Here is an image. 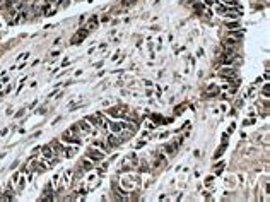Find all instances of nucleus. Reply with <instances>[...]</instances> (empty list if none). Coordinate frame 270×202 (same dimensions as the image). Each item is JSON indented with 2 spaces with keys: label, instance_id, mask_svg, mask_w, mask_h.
Here are the masks:
<instances>
[{
  "label": "nucleus",
  "instance_id": "1",
  "mask_svg": "<svg viewBox=\"0 0 270 202\" xmlns=\"http://www.w3.org/2000/svg\"><path fill=\"white\" fill-rule=\"evenodd\" d=\"M87 158H89L92 163H101L103 158H104V153H103V151H98V149H89V151H87Z\"/></svg>",
  "mask_w": 270,
  "mask_h": 202
},
{
  "label": "nucleus",
  "instance_id": "2",
  "mask_svg": "<svg viewBox=\"0 0 270 202\" xmlns=\"http://www.w3.org/2000/svg\"><path fill=\"white\" fill-rule=\"evenodd\" d=\"M219 74L224 75V77H229V75H234V67L233 65H221L219 67Z\"/></svg>",
  "mask_w": 270,
  "mask_h": 202
},
{
  "label": "nucleus",
  "instance_id": "3",
  "mask_svg": "<svg viewBox=\"0 0 270 202\" xmlns=\"http://www.w3.org/2000/svg\"><path fill=\"white\" fill-rule=\"evenodd\" d=\"M41 154H43V158H41V159H53V154H55V151L51 149V146H43V149H41Z\"/></svg>",
  "mask_w": 270,
  "mask_h": 202
},
{
  "label": "nucleus",
  "instance_id": "4",
  "mask_svg": "<svg viewBox=\"0 0 270 202\" xmlns=\"http://www.w3.org/2000/svg\"><path fill=\"white\" fill-rule=\"evenodd\" d=\"M79 129H82L84 134H91V130H92V127H91V123H89L87 120H82V122L79 123Z\"/></svg>",
  "mask_w": 270,
  "mask_h": 202
},
{
  "label": "nucleus",
  "instance_id": "5",
  "mask_svg": "<svg viewBox=\"0 0 270 202\" xmlns=\"http://www.w3.org/2000/svg\"><path fill=\"white\" fill-rule=\"evenodd\" d=\"M86 120H87L91 125H101V122H103V118H101V115H99V113H98V117H94V115H92V117H87Z\"/></svg>",
  "mask_w": 270,
  "mask_h": 202
},
{
  "label": "nucleus",
  "instance_id": "6",
  "mask_svg": "<svg viewBox=\"0 0 270 202\" xmlns=\"http://www.w3.org/2000/svg\"><path fill=\"white\" fill-rule=\"evenodd\" d=\"M120 142H121V139H120V137H116L115 134H109V135H108V144H109V146H113V147H115V146H118Z\"/></svg>",
  "mask_w": 270,
  "mask_h": 202
},
{
  "label": "nucleus",
  "instance_id": "7",
  "mask_svg": "<svg viewBox=\"0 0 270 202\" xmlns=\"http://www.w3.org/2000/svg\"><path fill=\"white\" fill-rule=\"evenodd\" d=\"M228 9H229V7H228L226 3H221V2H219V3H217V7H216V14H219V15H224V14L228 12Z\"/></svg>",
  "mask_w": 270,
  "mask_h": 202
},
{
  "label": "nucleus",
  "instance_id": "8",
  "mask_svg": "<svg viewBox=\"0 0 270 202\" xmlns=\"http://www.w3.org/2000/svg\"><path fill=\"white\" fill-rule=\"evenodd\" d=\"M63 141H65V142H70V144H80V139L74 137L72 134H65V135H63Z\"/></svg>",
  "mask_w": 270,
  "mask_h": 202
},
{
  "label": "nucleus",
  "instance_id": "9",
  "mask_svg": "<svg viewBox=\"0 0 270 202\" xmlns=\"http://www.w3.org/2000/svg\"><path fill=\"white\" fill-rule=\"evenodd\" d=\"M109 129H111V132H113V134H120V132L123 130V127H121V123H118V122H111V125H109Z\"/></svg>",
  "mask_w": 270,
  "mask_h": 202
},
{
  "label": "nucleus",
  "instance_id": "10",
  "mask_svg": "<svg viewBox=\"0 0 270 202\" xmlns=\"http://www.w3.org/2000/svg\"><path fill=\"white\" fill-rule=\"evenodd\" d=\"M226 27H228V29H239V27H241V22H239L238 19H234L233 22H226Z\"/></svg>",
  "mask_w": 270,
  "mask_h": 202
},
{
  "label": "nucleus",
  "instance_id": "11",
  "mask_svg": "<svg viewBox=\"0 0 270 202\" xmlns=\"http://www.w3.org/2000/svg\"><path fill=\"white\" fill-rule=\"evenodd\" d=\"M87 33H89V29H84V31H79V33H77V38L74 39V43H79V41H82V39H86V36H87Z\"/></svg>",
  "mask_w": 270,
  "mask_h": 202
},
{
  "label": "nucleus",
  "instance_id": "12",
  "mask_svg": "<svg viewBox=\"0 0 270 202\" xmlns=\"http://www.w3.org/2000/svg\"><path fill=\"white\" fill-rule=\"evenodd\" d=\"M63 147H65V146H62L60 142H53V144H51V149H53L55 153H62V151H63Z\"/></svg>",
  "mask_w": 270,
  "mask_h": 202
},
{
  "label": "nucleus",
  "instance_id": "13",
  "mask_svg": "<svg viewBox=\"0 0 270 202\" xmlns=\"http://www.w3.org/2000/svg\"><path fill=\"white\" fill-rule=\"evenodd\" d=\"M75 151H77L75 147H63V153H65V156H67V158L74 156V154H75Z\"/></svg>",
  "mask_w": 270,
  "mask_h": 202
},
{
  "label": "nucleus",
  "instance_id": "14",
  "mask_svg": "<svg viewBox=\"0 0 270 202\" xmlns=\"http://www.w3.org/2000/svg\"><path fill=\"white\" fill-rule=\"evenodd\" d=\"M229 36H231V38H234V39H241V38L245 36V31L241 29V31H236V33H231Z\"/></svg>",
  "mask_w": 270,
  "mask_h": 202
},
{
  "label": "nucleus",
  "instance_id": "15",
  "mask_svg": "<svg viewBox=\"0 0 270 202\" xmlns=\"http://www.w3.org/2000/svg\"><path fill=\"white\" fill-rule=\"evenodd\" d=\"M238 41H239V39H234V38H231V36H229L224 43H226L228 46H236V45H238Z\"/></svg>",
  "mask_w": 270,
  "mask_h": 202
},
{
  "label": "nucleus",
  "instance_id": "16",
  "mask_svg": "<svg viewBox=\"0 0 270 202\" xmlns=\"http://www.w3.org/2000/svg\"><path fill=\"white\" fill-rule=\"evenodd\" d=\"M96 21H98V17H96V15H92V17H91V21H89V24H87V27H86V29H89V31H91V29H92V27H94V26H96Z\"/></svg>",
  "mask_w": 270,
  "mask_h": 202
},
{
  "label": "nucleus",
  "instance_id": "17",
  "mask_svg": "<svg viewBox=\"0 0 270 202\" xmlns=\"http://www.w3.org/2000/svg\"><path fill=\"white\" fill-rule=\"evenodd\" d=\"M70 177H72V171H70V170H67V171L63 173V183H65V185L70 182Z\"/></svg>",
  "mask_w": 270,
  "mask_h": 202
},
{
  "label": "nucleus",
  "instance_id": "18",
  "mask_svg": "<svg viewBox=\"0 0 270 202\" xmlns=\"http://www.w3.org/2000/svg\"><path fill=\"white\" fill-rule=\"evenodd\" d=\"M68 132H70L72 135H75V134H79V125H70V129H68Z\"/></svg>",
  "mask_w": 270,
  "mask_h": 202
},
{
  "label": "nucleus",
  "instance_id": "19",
  "mask_svg": "<svg viewBox=\"0 0 270 202\" xmlns=\"http://www.w3.org/2000/svg\"><path fill=\"white\" fill-rule=\"evenodd\" d=\"M106 113H108V115H111V117H115V118H120V115H118V110H115V108H113V110H108Z\"/></svg>",
  "mask_w": 270,
  "mask_h": 202
},
{
  "label": "nucleus",
  "instance_id": "20",
  "mask_svg": "<svg viewBox=\"0 0 270 202\" xmlns=\"http://www.w3.org/2000/svg\"><path fill=\"white\" fill-rule=\"evenodd\" d=\"M82 166H84V170H91V168H92V163L87 161V159H84V161H82Z\"/></svg>",
  "mask_w": 270,
  "mask_h": 202
},
{
  "label": "nucleus",
  "instance_id": "21",
  "mask_svg": "<svg viewBox=\"0 0 270 202\" xmlns=\"http://www.w3.org/2000/svg\"><path fill=\"white\" fill-rule=\"evenodd\" d=\"M27 57H29V51H26V53L19 55V57H17V62H19V60H24V58H27Z\"/></svg>",
  "mask_w": 270,
  "mask_h": 202
},
{
  "label": "nucleus",
  "instance_id": "22",
  "mask_svg": "<svg viewBox=\"0 0 270 202\" xmlns=\"http://www.w3.org/2000/svg\"><path fill=\"white\" fill-rule=\"evenodd\" d=\"M19 177H21V173H19V171H15V173L12 175V182H17V180H19Z\"/></svg>",
  "mask_w": 270,
  "mask_h": 202
},
{
  "label": "nucleus",
  "instance_id": "23",
  "mask_svg": "<svg viewBox=\"0 0 270 202\" xmlns=\"http://www.w3.org/2000/svg\"><path fill=\"white\" fill-rule=\"evenodd\" d=\"M263 94L269 98V84H265V86H263Z\"/></svg>",
  "mask_w": 270,
  "mask_h": 202
},
{
  "label": "nucleus",
  "instance_id": "24",
  "mask_svg": "<svg viewBox=\"0 0 270 202\" xmlns=\"http://www.w3.org/2000/svg\"><path fill=\"white\" fill-rule=\"evenodd\" d=\"M195 9H197V12H202V9H204V5H200V3H197V5H195Z\"/></svg>",
  "mask_w": 270,
  "mask_h": 202
},
{
  "label": "nucleus",
  "instance_id": "25",
  "mask_svg": "<svg viewBox=\"0 0 270 202\" xmlns=\"http://www.w3.org/2000/svg\"><path fill=\"white\" fill-rule=\"evenodd\" d=\"M144 144H145V142H144V141H140V142H137V146H135V147H137V149H139V147H144Z\"/></svg>",
  "mask_w": 270,
  "mask_h": 202
},
{
  "label": "nucleus",
  "instance_id": "26",
  "mask_svg": "<svg viewBox=\"0 0 270 202\" xmlns=\"http://www.w3.org/2000/svg\"><path fill=\"white\" fill-rule=\"evenodd\" d=\"M145 94H147V96H151V94H152V89H151V87H147V89H145Z\"/></svg>",
  "mask_w": 270,
  "mask_h": 202
},
{
  "label": "nucleus",
  "instance_id": "27",
  "mask_svg": "<svg viewBox=\"0 0 270 202\" xmlns=\"http://www.w3.org/2000/svg\"><path fill=\"white\" fill-rule=\"evenodd\" d=\"M22 113H24V110H21V111H17V113H15V118H19V117H22Z\"/></svg>",
  "mask_w": 270,
  "mask_h": 202
},
{
  "label": "nucleus",
  "instance_id": "28",
  "mask_svg": "<svg viewBox=\"0 0 270 202\" xmlns=\"http://www.w3.org/2000/svg\"><path fill=\"white\" fill-rule=\"evenodd\" d=\"M118 57H120V51H116V53H115V55H113V58H111V60H116V58H118Z\"/></svg>",
  "mask_w": 270,
  "mask_h": 202
},
{
  "label": "nucleus",
  "instance_id": "29",
  "mask_svg": "<svg viewBox=\"0 0 270 202\" xmlns=\"http://www.w3.org/2000/svg\"><path fill=\"white\" fill-rule=\"evenodd\" d=\"M94 67H96V69H101V67H103V62H98V63H96Z\"/></svg>",
  "mask_w": 270,
  "mask_h": 202
},
{
  "label": "nucleus",
  "instance_id": "30",
  "mask_svg": "<svg viewBox=\"0 0 270 202\" xmlns=\"http://www.w3.org/2000/svg\"><path fill=\"white\" fill-rule=\"evenodd\" d=\"M216 2H217V3H219V2H222V0H216Z\"/></svg>",
  "mask_w": 270,
  "mask_h": 202
}]
</instances>
